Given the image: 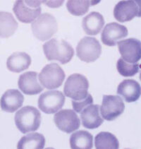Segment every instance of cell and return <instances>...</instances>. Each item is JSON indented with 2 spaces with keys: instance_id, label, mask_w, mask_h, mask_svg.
Here are the masks:
<instances>
[{
  "instance_id": "cell-1",
  "label": "cell",
  "mask_w": 141,
  "mask_h": 149,
  "mask_svg": "<svg viewBox=\"0 0 141 149\" xmlns=\"http://www.w3.org/2000/svg\"><path fill=\"white\" fill-rule=\"evenodd\" d=\"M43 51L48 60H56L65 64L71 60L74 55L72 46L64 40L53 38L43 45Z\"/></svg>"
},
{
  "instance_id": "cell-2",
  "label": "cell",
  "mask_w": 141,
  "mask_h": 149,
  "mask_svg": "<svg viewBox=\"0 0 141 149\" xmlns=\"http://www.w3.org/2000/svg\"><path fill=\"white\" fill-rule=\"evenodd\" d=\"M15 124L21 133L35 132L41 124V114L33 106H26L20 109L15 115Z\"/></svg>"
},
{
  "instance_id": "cell-3",
  "label": "cell",
  "mask_w": 141,
  "mask_h": 149,
  "mask_svg": "<svg viewBox=\"0 0 141 149\" xmlns=\"http://www.w3.org/2000/svg\"><path fill=\"white\" fill-rule=\"evenodd\" d=\"M33 33L41 41L50 39L57 32V21L52 14L44 13L40 14L31 24Z\"/></svg>"
},
{
  "instance_id": "cell-4",
  "label": "cell",
  "mask_w": 141,
  "mask_h": 149,
  "mask_svg": "<svg viewBox=\"0 0 141 149\" xmlns=\"http://www.w3.org/2000/svg\"><path fill=\"white\" fill-rule=\"evenodd\" d=\"M89 82L85 76L74 74L68 77L64 85V91L67 97L74 100H83L88 95Z\"/></svg>"
},
{
  "instance_id": "cell-5",
  "label": "cell",
  "mask_w": 141,
  "mask_h": 149,
  "mask_svg": "<svg viewBox=\"0 0 141 149\" xmlns=\"http://www.w3.org/2000/svg\"><path fill=\"white\" fill-rule=\"evenodd\" d=\"M42 1H22L14 3L13 11L21 22L33 23L41 14Z\"/></svg>"
},
{
  "instance_id": "cell-6",
  "label": "cell",
  "mask_w": 141,
  "mask_h": 149,
  "mask_svg": "<svg viewBox=\"0 0 141 149\" xmlns=\"http://www.w3.org/2000/svg\"><path fill=\"white\" fill-rule=\"evenodd\" d=\"M38 77L43 88L52 90L62 85L65 79V73L59 64L52 63L43 67Z\"/></svg>"
},
{
  "instance_id": "cell-7",
  "label": "cell",
  "mask_w": 141,
  "mask_h": 149,
  "mask_svg": "<svg viewBox=\"0 0 141 149\" xmlns=\"http://www.w3.org/2000/svg\"><path fill=\"white\" fill-rule=\"evenodd\" d=\"M102 53V47L97 39L85 37L79 41L76 47V54L81 61L90 63L97 60Z\"/></svg>"
},
{
  "instance_id": "cell-8",
  "label": "cell",
  "mask_w": 141,
  "mask_h": 149,
  "mask_svg": "<svg viewBox=\"0 0 141 149\" xmlns=\"http://www.w3.org/2000/svg\"><path fill=\"white\" fill-rule=\"evenodd\" d=\"M65 96L59 91H48L38 98V107L46 114H54L62 108Z\"/></svg>"
},
{
  "instance_id": "cell-9",
  "label": "cell",
  "mask_w": 141,
  "mask_h": 149,
  "mask_svg": "<svg viewBox=\"0 0 141 149\" xmlns=\"http://www.w3.org/2000/svg\"><path fill=\"white\" fill-rule=\"evenodd\" d=\"M125 104L118 95H104L101 105L100 112L102 117L107 121H113L124 112Z\"/></svg>"
},
{
  "instance_id": "cell-10",
  "label": "cell",
  "mask_w": 141,
  "mask_h": 149,
  "mask_svg": "<svg viewBox=\"0 0 141 149\" xmlns=\"http://www.w3.org/2000/svg\"><path fill=\"white\" fill-rule=\"evenodd\" d=\"M54 121L59 130L68 134L75 132L81 125L79 117L72 110H62L56 112Z\"/></svg>"
},
{
  "instance_id": "cell-11",
  "label": "cell",
  "mask_w": 141,
  "mask_h": 149,
  "mask_svg": "<svg viewBox=\"0 0 141 149\" xmlns=\"http://www.w3.org/2000/svg\"><path fill=\"white\" fill-rule=\"evenodd\" d=\"M114 18L119 22L131 21L135 17L140 16V5L139 1H121L114 9Z\"/></svg>"
},
{
  "instance_id": "cell-12",
  "label": "cell",
  "mask_w": 141,
  "mask_h": 149,
  "mask_svg": "<svg viewBox=\"0 0 141 149\" xmlns=\"http://www.w3.org/2000/svg\"><path fill=\"white\" fill-rule=\"evenodd\" d=\"M118 48L122 58L126 62L135 64L140 59L141 43L139 40L128 38L118 42Z\"/></svg>"
},
{
  "instance_id": "cell-13",
  "label": "cell",
  "mask_w": 141,
  "mask_h": 149,
  "mask_svg": "<svg viewBox=\"0 0 141 149\" xmlns=\"http://www.w3.org/2000/svg\"><path fill=\"white\" fill-rule=\"evenodd\" d=\"M128 29L126 26L112 22L107 24L102 31L101 40L103 44L108 46H115L119 41L128 36Z\"/></svg>"
},
{
  "instance_id": "cell-14",
  "label": "cell",
  "mask_w": 141,
  "mask_h": 149,
  "mask_svg": "<svg viewBox=\"0 0 141 149\" xmlns=\"http://www.w3.org/2000/svg\"><path fill=\"white\" fill-rule=\"evenodd\" d=\"M38 74L34 72H28L21 74L18 85L20 90L26 95H37L42 92L44 88L38 80Z\"/></svg>"
},
{
  "instance_id": "cell-15",
  "label": "cell",
  "mask_w": 141,
  "mask_h": 149,
  "mask_svg": "<svg viewBox=\"0 0 141 149\" xmlns=\"http://www.w3.org/2000/svg\"><path fill=\"white\" fill-rule=\"evenodd\" d=\"M24 97L19 91L9 89L2 95L0 100L1 110L6 112H14L23 105Z\"/></svg>"
},
{
  "instance_id": "cell-16",
  "label": "cell",
  "mask_w": 141,
  "mask_h": 149,
  "mask_svg": "<svg viewBox=\"0 0 141 149\" xmlns=\"http://www.w3.org/2000/svg\"><path fill=\"white\" fill-rule=\"evenodd\" d=\"M81 119L84 127L90 130L98 128L104 120L99 115L98 105H90L81 111Z\"/></svg>"
},
{
  "instance_id": "cell-17",
  "label": "cell",
  "mask_w": 141,
  "mask_h": 149,
  "mask_svg": "<svg viewBox=\"0 0 141 149\" xmlns=\"http://www.w3.org/2000/svg\"><path fill=\"white\" fill-rule=\"evenodd\" d=\"M140 86L133 79H126L120 83L117 88V93L127 102H135L140 96Z\"/></svg>"
},
{
  "instance_id": "cell-18",
  "label": "cell",
  "mask_w": 141,
  "mask_h": 149,
  "mask_svg": "<svg viewBox=\"0 0 141 149\" xmlns=\"http://www.w3.org/2000/svg\"><path fill=\"white\" fill-rule=\"evenodd\" d=\"M104 25L103 16L96 11H92L83 18L82 26L85 33L89 36H96L101 31Z\"/></svg>"
},
{
  "instance_id": "cell-19",
  "label": "cell",
  "mask_w": 141,
  "mask_h": 149,
  "mask_svg": "<svg viewBox=\"0 0 141 149\" xmlns=\"http://www.w3.org/2000/svg\"><path fill=\"white\" fill-rule=\"evenodd\" d=\"M31 64V58L26 52H19L13 53L6 61V67L12 72L19 73L28 69Z\"/></svg>"
},
{
  "instance_id": "cell-20",
  "label": "cell",
  "mask_w": 141,
  "mask_h": 149,
  "mask_svg": "<svg viewBox=\"0 0 141 149\" xmlns=\"http://www.w3.org/2000/svg\"><path fill=\"white\" fill-rule=\"evenodd\" d=\"M18 23L11 13L0 11V38H7L15 33Z\"/></svg>"
},
{
  "instance_id": "cell-21",
  "label": "cell",
  "mask_w": 141,
  "mask_h": 149,
  "mask_svg": "<svg viewBox=\"0 0 141 149\" xmlns=\"http://www.w3.org/2000/svg\"><path fill=\"white\" fill-rule=\"evenodd\" d=\"M93 136L87 131L80 130L74 132L70 137L71 148H92Z\"/></svg>"
},
{
  "instance_id": "cell-22",
  "label": "cell",
  "mask_w": 141,
  "mask_h": 149,
  "mask_svg": "<svg viewBox=\"0 0 141 149\" xmlns=\"http://www.w3.org/2000/svg\"><path fill=\"white\" fill-rule=\"evenodd\" d=\"M45 138L40 133H31L24 136L18 143V148H43Z\"/></svg>"
},
{
  "instance_id": "cell-23",
  "label": "cell",
  "mask_w": 141,
  "mask_h": 149,
  "mask_svg": "<svg viewBox=\"0 0 141 149\" xmlns=\"http://www.w3.org/2000/svg\"><path fill=\"white\" fill-rule=\"evenodd\" d=\"M96 148H119V141L112 134L109 132H100L96 136L94 139Z\"/></svg>"
},
{
  "instance_id": "cell-24",
  "label": "cell",
  "mask_w": 141,
  "mask_h": 149,
  "mask_svg": "<svg viewBox=\"0 0 141 149\" xmlns=\"http://www.w3.org/2000/svg\"><path fill=\"white\" fill-rule=\"evenodd\" d=\"M99 1H74L69 0L66 3L68 11L74 16H83L88 11L90 6L99 3Z\"/></svg>"
},
{
  "instance_id": "cell-25",
  "label": "cell",
  "mask_w": 141,
  "mask_h": 149,
  "mask_svg": "<svg viewBox=\"0 0 141 149\" xmlns=\"http://www.w3.org/2000/svg\"><path fill=\"white\" fill-rule=\"evenodd\" d=\"M117 68L118 72L123 77H133L139 72V64L138 63L126 62L122 58L117 61Z\"/></svg>"
},
{
  "instance_id": "cell-26",
  "label": "cell",
  "mask_w": 141,
  "mask_h": 149,
  "mask_svg": "<svg viewBox=\"0 0 141 149\" xmlns=\"http://www.w3.org/2000/svg\"><path fill=\"white\" fill-rule=\"evenodd\" d=\"M72 103V107L74 108V110L76 112H81V111L85 108L86 107L90 105H92L93 103V98L90 94H88L85 98L81 100H74L71 101Z\"/></svg>"
},
{
  "instance_id": "cell-27",
  "label": "cell",
  "mask_w": 141,
  "mask_h": 149,
  "mask_svg": "<svg viewBox=\"0 0 141 149\" xmlns=\"http://www.w3.org/2000/svg\"><path fill=\"white\" fill-rule=\"evenodd\" d=\"M64 1H42V3L47 4L50 8H58L63 4Z\"/></svg>"
}]
</instances>
